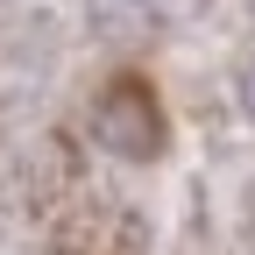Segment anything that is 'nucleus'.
Masks as SVG:
<instances>
[{
  "label": "nucleus",
  "instance_id": "nucleus-1",
  "mask_svg": "<svg viewBox=\"0 0 255 255\" xmlns=\"http://www.w3.org/2000/svg\"><path fill=\"white\" fill-rule=\"evenodd\" d=\"M92 135H100V149L114 156H156L163 149V114H156V92L142 78H114L100 92V107H92Z\"/></svg>",
  "mask_w": 255,
  "mask_h": 255
},
{
  "label": "nucleus",
  "instance_id": "nucleus-2",
  "mask_svg": "<svg viewBox=\"0 0 255 255\" xmlns=\"http://www.w3.org/2000/svg\"><path fill=\"white\" fill-rule=\"evenodd\" d=\"M241 114L255 121V64H248V71H241Z\"/></svg>",
  "mask_w": 255,
  "mask_h": 255
}]
</instances>
